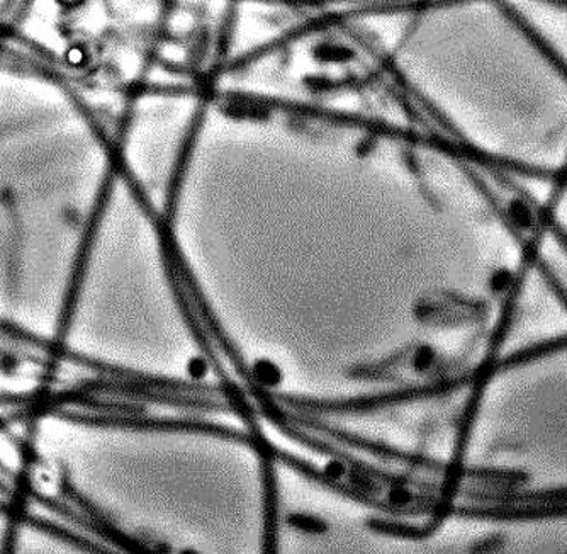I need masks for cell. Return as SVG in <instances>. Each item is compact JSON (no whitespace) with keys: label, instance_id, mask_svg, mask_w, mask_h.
I'll list each match as a JSON object with an SVG mask.
<instances>
[{"label":"cell","instance_id":"obj_2","mask_svg":"<svg viewBox=\"0 0 567 554\" xmlns=\"http://www.w3.org/2000/svg\"><path fill=\"white\" fill-rule=\"evenodd\" d=\"M262 468L264 536L262 554H279V490L272 454H259Z\"/></svg>","mask_w":567,"mask_h":554},{"label":"cell","instance_id":"obj_1","mask_svg":"<svg viewBox=\"0 0 567 554\" xmlns=\"http://www.w3.org/2000/svg\"><path fill=\"white\" fill-rule=\"evenodd\" d=\"M60 419L75 423H91V425L130 427V429H146V431H177L200 432V434L218 435V438L235 439L250 445V434L231 429V427L216 425L212 422H197V420L175 419H136V417H92L79 413H59Z\"/></svg>","mask_w":567,"mask_h":554},{"label":"cell","instance_id":"obj_6","mask_svg":"<svg viewBox=\"0 0 567 554\" xmlns=\"http://www.w3.org/2000/svg\"><path fill=\"white\" fill-rule=\"evenodd\" d=\"M181 554H196V553H193V551H187L186 550V551H183V553H181Z\"/></svg>","mask_w":567,"mask_h":554},{"label":"cell","instance_id":"obj_4","mask_svg":"<svg viewBox=\"0 0 567 554\" xmlns=\"http://www.w3.org/2000/svg\"><path fill=\"white\" fill-rule=\"evenodd\" d=\"M527 476L522 473H513V471H496V476L493 482L503 483V485L517 486L524 483ZM470 489H452V486L442 485L441 482V496L442 499L454 500L455 496H464V493Z\"/></svg>","mask_w":567,"mask_h":554},{"label":"cell","instance_id":"obj_5","mask_svg":"<svg viewBox=\"0 0 567 554\" xmlns=\"http://www.w3.org/2000/svg\"><path fill=\"white\" fill-rule=\"evenodd\" d=\"M288 522L292 527L301 529L305 533L320 534L327 531L328 525L321 519L306 514H289Z\"/></svg>","mask_w":567,"mask_h":554},{"label":"cell","instance_id":"obj_3","mask_svg":"<svg viewBox=\"0 0 567 554\" xmlns=\"http://www.w3.org/2000/svg\"><path fill=\"white\" fill-rule=\"evenodd\" d=\"M34 529L41 531V533L50 534V536L56 537V540L65 541L66 544L79 547V550L85 551L91 554H120L116 551L110 550L104 544L94 543L89 537L81 536V534L73 533L70 529L63 527V525L56 524V522L48 521V519L37 517L33 522ZM138 554H157L153 553L150 547H143Z\"/></svg>","mask_w":567,"mask_h":554}]
</instances>
